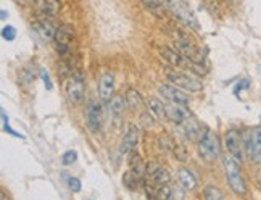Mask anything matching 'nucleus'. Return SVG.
<instances>
[{
	"instance_id": "1",
	"label": "nucleus",
	"mask_w": 261,
	"mask_h": 200,
	"mask_svg": "<svg viewBox=\"0 0 261 200\" xmlns=\"http://www.w3.org/2000/svg\"><path fill=\"white\" fill-rule=\"evenodd\" d=\"M223 165H224L227 184L230 189H232V192L237 195H245L247 194V184H245V179H244L242 173H240L239 162L232 155H224Z\"/></svg>"
},
{
	"instance_id": "2",
	"label": "nucleus",
	"mask_w": 261,
	"mask_h": 200,
	"mask_svg": "<svg viewBox=\"0 0 261 200\" xmlns=\"http://www.w3.org/2000/svg\"><path fill=\"white\" fill-rule=\"evenodd\" d=\"M165 76L169 84H173L179 89H184V91H189V92H198V91H202V87H203L202 81H200L197 76L190 74L187 71H182V69L168 68L165 69Z\"/></svg>"
},
{
	"instance_id": "3",
	"label": "nucleus",
	"mask_w": 261,
	"mask_h": 200,
	"mask_svg": "<svg viewBox=\"0 0 261 200\" xmlns=\"http://www.w3.org/2000/svg\"><path fill=\"white\" fill-rule=\"evenodd\" d=\"M165 4H166L168 12L171 13L177 21H180L182 24L198 31L200 29L198 19L186 2H182V0H165Z\"/></svg>"
},
{
	"instance_id": "4",
	"label": "nucleus",
	"mask_w": 261,
	"mask_h": 200,
	"mask_svg": "<svg viewBox=\"0 0 261 200\" xmlns=\"http://www.w3.org/2000/svg\"><path fill=\"white\" fill-rule=\"evenodd\" d=\"M160 57H162L168 65H171L174 69H189V71H195V73H203V69L200 65L190 62L189 58H186L180 52H177L176 48L171 47H162L160 48Z\"/></svg>"
},
{
	"instance_id": "5",
	"label": "nucleus",
	"mask_w": 261,
	"mask_h": 200,
	"mask_svg": "<svg viewBox=\"0 0 261 200\" xmlns=\"http://www.w3.org/2000/svg\"><path fill=\"white\" fill-rule=\"evenodd\" d=\"M198 152H200V157L206 160V162H215L221 155L219 137L212 129H205L202 137L198 139Z\"/></svg>"
},
{
	"instance_id": "6",
	"label": "nucleus",
	"mask_w": 261,
	"mask_h": 200,
	"mask_svg": "<svg viewBox=\"0 0 261 200\" xmlns=\"http://www.w3.org/2000/svg\"><path fill=\"white\" fill-rule=\"evenodd\" d=\"M169 176L168 169L160 166L158 163H148L147 165V191L155 197L156 191L160 187H163L169 183Z\"/></svg>"
},
{
	"instance_id": "7",
	"label": "nucleus",
	"mask_w": 261,
	"mask_h": 200,
	"mask_svg": "<svg viewBox=\"0 0 261 200\" xmlns=\"http://www.w3.org/2000/svg\"><path fill=\"white\" fill-rule=\"evenodd\" d=\"M84 91H86V83H84L83 73L71 71L65 86V94H66V98L69 100V104H73V105L81 104V100L84 98Z\"/></svg>"
},
{
	"instance_id": "8",
	"label": "nucleus",
	"mask_w": 261,
	"mask_h": 200,
	"mask_svg": "<svg viewBox=\"0 0 261 200\" xmlns=\"http://www.w3.org/2000/svg\"><path fill=\"white\" fill-rule=\"evenodd\" d=\"M245 155L250 162L259 163L261 162V126L252 128L242 136Z\"/></svg>"
},
{
	"instance_id": "9",
	"label": "nucleus",
	"mask_w": 261,
	"mask_h": 200,
	"mask_svg": "<svg viewBox=\"0 0 261 200\" xmlns=\"http://www.w3.org/2000/svg\"><path fill=\"white\" fill-rule=\"evenodd\" d=\"M174 48L177 50V52L182 54L186 58H189L190 62H194L200 66H203V52L200 50L194 42H190L189 39L186 37H176V42H174Z\"/></svg>"
},
{
	"instance_id": "10",
	"label": "nucleus",
	"mask_w": 261,
	"mask_h": 200,
	"mask_svg": "<svg viewBox=\"0 0 261 200\" xmlns=\"http://www.w3.org/2000/svg\"><path fill=\"white\" fill-rule=\"evenodd\" d=\"M224 147L229 155H232L239 163L244 160V139L237 129H229L224 134Z\"/></svg>"
},
{
	"instance_id": "11",
	"label": "nucleus",
	"mask_w": 261,
	"mask_h": 200,
	"mask_svg": "<svg viewBox=\"0 0 261 200\" xmlns=\"http://www.w3.org/2000/svg\"><path fill=\"white\" fill-rule=\"evenodd\" d=\"M71 28L68 24H63L57 28V33H55V37H54V44H55V48L58 50V55L62 57L63 60H66L69 55H71Z\"/></svg>"
},
{
	"instance_id": "12",
	"label": "nucleus",
	"mask_w": 261,
	"mask_h": 200,
	"mask_svg": "<svg viewBox=\"0 0 261 200\" xmlns=\"http://www.w3.org/2000/svg\"><path fill=\"white\" fill-rule=\"evenodd\" d=\"M158 92L165 100H168L169 104H177V105H186V107L189 105V95L173 84H162L158 89Z\"/></svg>"
},
{
	"instance_id": "13",
	"label": "nucleus",
	"mask_w": 261,
	"mask_h": 200,
	"mask_svg": "<svg viewBox=\"0 0 261 200\" xmlns=\"http://www.w3.org/2000/svg\"><path fill=\"white\" fill-rule=\"evenodd\" d=\"M86 124L90 133L97 134L102 129V107L97 102H90L86 110Z\"/></svg>"
},
{
	"instance_id": "14",
	"label": "nucleus",
	"mask_w": 261,
	"mask_h": 200,
	"mask_svg": "<svg viewBox=\"0 0 261 200\" xmlns=\"http://www.w3.org/2000/svg\"><path fill=\"white\" fill-rule=\"evenodd\" d=\"M139 128L136 124H127L126 133L121 139V144H119V154L121 155H127L133 154L134 148L139 142Z\"/></svg>"
},
{
	"instance_id": "15",
	"label": "nucleus",
	"mask_w": 261,
	"mask_h": 200,
	"mask_svg": "<svg viewBox=\"0 0 261 200\" xmlns=\"http://www.w3.org/2000/svg\"><path fill=\"white\" fill-rule=\"evenodd\" d=\"M31 7L44 18H54L60 12L62 4L60 0H31Z\"/></svg>"
},
{
	"instance_id": "16",
	"label": "nucleus",
	"mask_w": 261,
	"mask_h": 200,
	"mask_svg": "<svg viewBox=\"0 0 261 200\" xmlns=\"http://www.w3.org/2000/svg\"><path fill=\"white\" fill-rule=\"evenodd\" d=\"M113 91H115V76L113 73H103L102 78H100L98 83V97L103 100V102H108L110 98L113 97Z\"/></svg>"
},
{
	"instance_id": "17",
	"label": "nucleus",
	"mask_w": 261,
	"mask_h": 200,
	"mask_svg": "<svg viewBox=\"0 0 261 200\" xmlns=\"http://www.w3.org/2000/svg\"><path fill=\"white\" fill-rule=\"evenodd\" d=\"M166 118L171 119V121L176 124H182L190 118V112L186 105L171 104V105H166Z\"/></svg>"
},
{
	"instance_id": "18",
	"label": "nucleus",
	"mask_w": 261,
	"mask_h": 200,
	"mask_svg": "<svg viewBox=\"0 0 261 200\" xmlns=\"http://www.w3.org/2000/svg\"><path fill=\"white\" fill-rule=\"evenodd\" d=\"M33 29L37 33V36L42 39L44 42L47 41H54L57 29L54 28V24L50 23L48 18H42V19H37V21L33 24Z\"/></svg>"
},
{
	"instance_id": "19",
	"label": "nucleus",
	"mask_w": 261,
	"mask_h": 200,
	"mask_svg": "<svg viewBox=\"0 0 261 200\" xmlns=\"http://www.w3.org/2000/svg\"><path fill=\"white\" fill-rule=\"evenodd\" d=\"M177 181H179L180 187L186 189V191H192V189L197 187V178L187 168H180L177 171Z\"/></svg>"
},
{
	"instance_id": "20",
	"label": "nucleus",
	"mask_w": 261,
	"mask_h": 200,
	"mask_svg": "<svg viewBox=\"0 0 261 200\" xmlns=\"http://www.w3.org/2000/svg\"><path fill=\"white\" fill-rule=\"evenodd\" d=\"M182 133L184 136L192 142H198V139L202 137V131H200V124L195 121L194 118H189L187 121L182 123Z\"/></svg>"
},
{
	"instance_id": "21",
	"label": "nucleus",
	"mask_w": 261,
	"mask_h": 200,
	"mask_svg": "<svg viewBox=\"0 0 261 200\" xmlns=\"http://www.w3.org/2000/svg\"><path fill=\"white\" fill-rule=\"evenodd\" d=\"M124 100H126V107L129 110H133V112H139V110H142L145 105L142 95H140L136 89H129L124 95Z\"/></svg>"
},
{
	"instance_id": "22",
	"label": "nucleus",
	"mask_w": 261,
	"mask_h": 200,
	"mask_svg": "<svg viewBox=\"0 0 261 200\" xmlns=\"http://www.w3.org/2000/svg\"><path fill=\"white\" fill-rule=\"evenodd\" d=\"M142 5L156 18H163L168 12L165 0H142Z\"/></svg>"
},
{
	"instance_id": "23",
	"label": "nucleus",
	"mask_w": 261,
	"mask_h": 200,
	"mask_svg": "<svg viewBox=\"0 0 261 200\" xmlns=\"http://www.w3.org/2000/svg\"><path fill=\"white\" fill-rule=\"evenodd\" d=\"M124 105H126V100L123 95H113L112 98L108 100V110H110V115L113 118L119 119L123 115V110H124Z\"/></svg>"
},
{
	"instance_id": "24",
	"label": "nucleus",
	"mask_w": 261,
	"mask_h": 200,
	"mask_svg": "<svg viewBox=\"0 0 261 200\" xmlns=\"http://www.w3.org/2000/svg\"><path fill=\"white\" fill-rule=\"evenodd\" d=\"M147 107L150 110V113H152L155 118H158V119H165L166 118V105L162 102V100L148 98L147 100Z\"/></svg>"
},
{
	"instance_id": "25",
	"label": "nucleus",
	"mask_w": 261,
	"mask_h": 200,
	"mask_svg": "<svg viewBox=\"0 0 261 200\" xmlns=\"http://www.w3.org/2000/svg\"><path fill=\"white\" fill-rule=\"evenodd\" d=\"M203 194H205V200H224L223 192L216 186H206Z\"/></svg>"
},
{
	"instance_id": "26",
	"label": "nucleus",
	"mask_w": 261,
	"mask_h": 200,
	"mask_svg": "<svg viewBox=\"0 0 261 200\" xmlns=\"http://www.w3.org/2000/svg\"><path fill=\"white\" fill-rule=\"evenodd\" d=\"M158 144H160V147H162L163 150H166V152H173V148L176 145V142L168 134H162V136H160L158 137Z\"/></svg>"
},
{
	"instance_id": "27",
	"label": "nucleus",
	"mask_w": 261,
	"mask_h": 200,
	"mask_svg": "<svg viewBox=\"0 0 261 200\" xmlns=\"http://www.w3.org/2000/svg\"><path fill=\"white\" fill-rule=\"evenodd\" d=\"M2 37L5 39V41H8V42L15 41V37H16V29H15L13 26H10V24L4 26V28H2Z\"/></svg>"
},
{
	"instance_id": "28",
	"label": "nucleus",
	"mask_w": 261,
	"mask_h": 200,
	"mask_svg": "<svg viewBox=\"0 0 261 200\" xmlns=\"http://www.w3.org/2000/svg\"><path fill=\"white\" fill-rule=\"evenodd\" d=\"M139 181H140V179H137L130 171H127V173L123 176V183H124L129 189H136L137 184H139Z\"/></svg>"
},
{
	"instance_id": "29",
	"label": "nucleus",
	"mask_w": 261,
	"mask_h": 200,
	"mask_svg": "<svg viewBox=\"0 0 261 200\" xmlns=\"http://www.w3.org/2000/svg\"><path fill=\"white\" fill-rule=\"evenodd\" d=\"M173 157L174 158H177V160H180V162H184V160L187 158V152H186V148H184V145H180V144H176L174 145V148H173Z\"/></svg>"
},
{
	"instance_id": "30",
	"label": "nucleus",
	"mask_w": 261,
	"mask_h": 200,
	"mask_svg": "<svg viewBox=\"0 0 261 200\" xmlns=\"http://www.w3.org/2000/svg\"><path fill=\"white\" fill-rule=\"evenodd\" d=\"M76 160H77V154L74 152V150H68V152H65L62 157L63 165H73Z\"/></svg>"
},
{
	"instance_id": "31",
	"label": "nucleus",
	"mask_w": 261,
	"mask_h": 200,
	"mask_svg": "<svg viewBox=\"0 0 261 200\" xmlns=\"http://www.w3.org/2000/svg\"><path fill=\"white\" fill-rule=\"evenodd\" d=\"M68 187L71 189L73 192H79L81 191V181L77 178H68Z\"/></svg>"
},
{
	"instance_id": "32",
	"label": "nucleus",
	"mask_w": 261,
	"mask_h": 200,
	"mask_svg": "<svg viewBox=\"0 0 261 200\" xmlns=\"http://www.w3.org/2000/svg\"><path fill=\"white\" fill-rule=\"evenodd\" d=\"M169 200H184V192L180 191L179 187H174L173 192H171V198Z\"/></svg>"
},
{
	"instance_id": "33",
	"label": "nucleus",
	"mask_w": 261,
	"mask_h": 200,
	"mask_svg": "<svg viewBox=\"0 0 261 200\" xmlns=\"http://www.w3.org/2000/svg\"><path fill=\"white\" fill-rule=\"evenodd\" d=\"M41 76H42V81H44L45 87L50 91V89H52V83H50V78H48V74L45 73V69H42V71H41Z\"/></svg>"
},
{
	"instance_id": "34",
	"label": "nucleus",
	"mask_w": 261,
	"mask_h": 200,
	"mask_svg": "<svg viewBox=\"0 0 261 200\" xmlns=\"http://www.w3.org/2000/svg\"><path fill=\"white\" fill-rule=\"evenodd\" d=\"M0 13H2V15H0V16H2V19H5V18H7V10H2V12H0Z\"/></svg>"
},
{
	"instance_id": "35",
	"label": "nucleus",
	"mask_w": 261,
	"mask_h": 200,
	"mask_svg": "<svg viewBox=\"0 0 261 200\" xmlns=\"http://www.w3.org/2000/svg\"><path fill=\"white\" fill-rule=\"evenodd\" d=\"M2 200H7V194L5 192H2Z\"/></svg>"
}]
</instances>
